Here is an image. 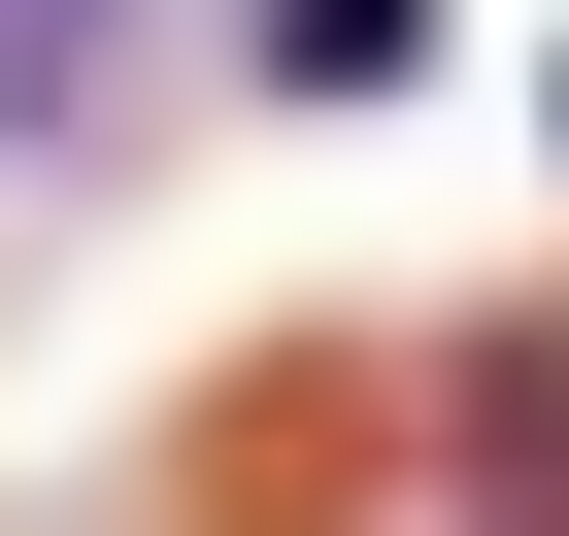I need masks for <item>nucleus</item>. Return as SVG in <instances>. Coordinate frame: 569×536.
<instances>
[{"mask_svg": "<svg viewBox=\"0 0 569 536\" xmlns=\"http://www.w3.org/2000/svg\"><path fill=\"white\" fill-rule=\"evenodd\" d=\"M234 536H502V503L436 469V369H369V403H302V436L234 469Z\"/></svg>", "mask_w": 569, "mask_h": 536, "instance_id": "f257e3e1", "label": "nucleus"}, {"mask_svg": "<svg viewBox=\"0 0 569 536\" xmlns=\"http://www.w3.org/2000/svg\"><path fill=\"white\" fill-rule=\"evenodd\" d=\"M134 34H168V0H0V201H68V168H101Z\"/></svg>", "mask_w": 569, "mask_h": 536, "instance_id": "f03ea898", "label": "nucleus"}, {"mask_svg": "<svg viewBox=\"0 0 569 536\" xmlns=\"http://www.w3.org/2000/svg\"><path fill=\"white\" fill-rule=\"evenodd\" d=\"M234 68H268V101H436V0H268Z\"/></svg>", "mask_w": 569, "mask_h": 536, "instance_id": "7ed1b4c3", "label": "nucleus"}]
</instances>
